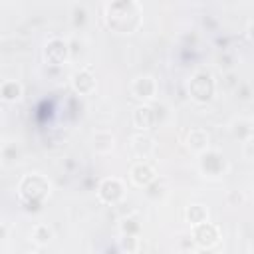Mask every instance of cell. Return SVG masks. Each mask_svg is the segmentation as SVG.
I'll list each match as a JSON object with an SVG mask.
<instances>
[{
    "label": "cell",
    "instance_id": "29",
    "mask_svg": "<svg viewBox=\"0 0 254 254\" xmlns=\"http://www.w3.org/2000/svg\"><path fill=\"white\" fill-rule=\"evenodd\" d=\"M22 254H36V252H22Z\"/></svg>",
    "mask_w": 254,
    "mask_h": 254
},
{
    "label": "cell",
    "instance_id": "13",
    "mask_svg": "<svg viewBox=\"0 0 254 254\" xmlns=\"http://www.w3.org/2000/svg\"><path fill=\"white\" fill-rule=\"evenodd\" d=\"M155 149V141L149 133H137L131 137V151L137 159H147Z\"/></svg>",
    "mask_w": 254,
    "mask_h": 254
},
{
    "label": "cell",
    "instance_id": "9",
    "mask_svg": "<svg viewBox=\"0 0 254 254\" xmlns=\"http://www.w3.org/2000/svg\"><path fill=\"white\" fill-rule=\"evenodd\" d=\"M131 93L135 99L143 101V103H149L155 99L157 95V79L149 73H141L137 75L133 81H131Z\"/></svg>",
    "mask_w": 254,
    "mask_h": 254
},
{
    "label": "cell",
    "instance_id": "2",
    "mask_svg": "<svg viewBox=\"0 0 254 254\" xmlns=\"http://www.w3.org/2000/svg\"><path fill=\"white\" fill-rule=\"evenodd\" d=\"M52 192V183L42 173H28L18 183V196L28 210H38Z\"/></svg>",
    "mask_w": 254,
    "mask_h": 254
},
{
    "label": "cell",
    "instance_id": "17",
    "mask_svg": "<svg viewBox=\"0 0 254 254\" xmlns=\"http://www.w3.org/2000/svg\"><path fill=\"white\" fill-rule=\"evenodd\" d=\"M22 93H24V89H22V83L20 81H16V79H8V81H4L2 85H0V97L4 99V101H18L20 97H22Z\"/></svg>",
    "mask_w": 254,
    "mask_h": 254
},
{
    "label": "cell",
    "instance_id": "22",
    "mask_svg": "<svg viewBox=\"0 0 254 254\" xmlns=\"http://www.w3.org/2000/svg\"><path fill=\"white\" fill-rule=\"evenodd\" d=\"M87 22V8L83 4H73L71 6V24L75 28H83Z\"/></svg>",
    "mask_w": 254,
    "mask_h": 254
},
{
    "label": "cell",
    "instance_id": "7",
    "mask_svg": "<svg viewBox=\"0 0 254 254\" xmlns=\"http://www.w3.org/2000/svg\"><path fill=\"white\" fill-rule=\"evenodd\" d=\"M123 196H125V185L117 177H105L97 187V198L103 204L115 206L123 200Z\"/></svg>",
    "mask_w": 254,
    "mask_h": 254
},
{
    "label": "cell",
    "instance_id": "15",
    "mask_svg": "<svg viewBox=\"0 0 254 254\" xmlns=\"http://www.w3.org/2000/svg\"><path fill=\"white\" fill-rule=\"evenodd\" d=\"M185 220L190 224V228L196 226V224H202V222L208 220V208L204 204H200V202L189 204L185 208Z\"/></svg>",
    "mask_w": 254,
    "mask_h": 254
},
{
    "label": "cell",
    "instance_id": "28",
    "mask_svg": "<svg viewBox=\"0 0 254 254\" xmlns=\"http://www.w3.org/2000/svg\"><path fill=\"white\" fill-rule=\"evenodd\" d=\"M196 254H214L212 250H204V248H198V252Z\"/></svg>",
    "mask_w": 254,
    "mask_h": 254
},
{
    "label": "cell",
    "instance_id": "1",
    "mask_svg": "<svg viewBox=\"0 0 254 254\" xmlns=\"http://www.w3.org/2000/svg\"><path fill=\"white\" fill-rule=\"evenodd\" d=\"M105 24L115 34H135L143 26V8L135 0H113L105 4Z\"/></svg>",
    "mask_w": 254,
    "mask_h": 254
},
{
    "label": "cell",
    "instance_id": "18",
    "mask_svg": "<svg viewBox=\"0 0 254 254\" xmlns=\"http://www.w3.org/2000/svg\"><path fill=\"white\" fill-rule=\"evenodd\" d=\"M32 240L38 244V246H46V244H50V240L54 238V230H52V226H48V224H44V222H38L34 228H32Z\"/></svg>",
    "mask_w": 254,
    "mask_h": 254
},
{
    "label": "cell",
    "instance_id": "5",
    "mask_svg": "<svg viewBox=\"0 0 254 254\" xmlns=\"http://www.w3.org/2000/svg\"><path fill=\"white\" fill-rule=\"evenodd\" d=\"M42 56H44V62H46L48 65H52V67L64 65V64L71 58V56H69V40L60 38V36L50 38V40L44 44Z\"/></svg>",
    "mask_w": 254,
    "mask_h": 254
},
{
    "label": "cell",
    "instance_id": "25",
    "mask_svg": "<svg viewBox=\"0 0 254 254\" xmlns=\"http://www.w3.org/2000/svg\"><path fill=\"white\" fill-rule=\"evenodd\" d=\"M228 202L234 204V206H238V204L244 202V194L238 192V190H230V192H228Z\"/></svg>",
    "mask_w": 254,
    "mask_h": 254
},
{
    "label": "cell",
    "instance_id": "27",
    "mask_svg": "<svg viewBox=\"0 0 254 254\" xmlns=\"http://www.w3.org/2000/svg\"><path fill=\"white\" fill-rule=\"evenodd\" d=\"M6 234H8V228H6V224H2V222H0V242L6 238Z\"/></svg>",
    "mask_w": 254,
    "mask_h": 254
},
{
    "label": "cell",
    "instance_id": "3",
    "mask_svg": "<svg viewBox=\"0 0 254 254\" xmlns=\"http://www.w3.org/2000/svg\"><path fill=\"white\" fill-rule=\"evenodd\" d=\"M189 97L198 103V105H206L214 99L216 93V79L208 69H196L190 79H189Z\"/></svg>",
    "mask_w": 254,
    "mask_h": 254
},
{
    "label": "cell",
    "instance_id": "16",
    "mask_svg": "<svg viewBox=\"0 0 254 254\" xmlns=\"http://www.w3.org/2000/svg\"><path fill=\"white\" fill-rule=\"evenodd\" d=\"M115 145V137L109 131H97L93 135V151L99 155H107L109 151H113Z\"/></svg>",
    "mask_w": 254,
    "mask_h": 254
},
{
    "label": "cell",
    "instance_id": "8",
    "mask_svg": "<svg viewBox=\"0 0 254 254\" xmlns=\"http://www.w3.org/2000/svg\"><path fill=\"white\" fill-rule=\"evenodd\" d=\"M190 238L192 242L198 246V248H204V250H212L218 242H220V228L212 222H202V224H196L192 226L190 230Z\"/></svg>",
    "mask_w": 254,
    "mask_h": 254
},
{
    "label": "cell",
    "instance_id": "26",
    "mask_svg": "<svg viewBox=\"0 0 254 254\" xmlns=\"http://www.w3.org/2000/svg\"><path fill=\"white\" fill-rule=\"evenodd\" d=\"M252 145H254V139H248L244 141V157L250 161L252 159Z\"/></svg>",
    "mask_w": 254,
    "mask_h": 254
},
{
    "label": "cell",
    "instance_id": "11",
    "mask_svg": "<svg viewBox=\"0 0 254 254\" xmlns=\"http://www.w3.org/2000/svg\"><path fill=\"white\" fill-rule=\"evenodd\" d=\"M129 177H131V181H133V185H135V187L145 189V187H147V185H151L159 175H157L155 167H153V165H149L147 161H137V163L131 167Z\"/></svg>",
    "mask_w": 254,
    "mask_h": 254
},
{
    "label": "cell",
    "instance_id": "6",
    "mask_svg": "<svg viewBox=\"0 0 254 254\" xmlns=\"http://www.w3.org/2000/svg\"><path fill=\"white\" fill-rule=\"evenodd\" d=\"M161 113L165 115V105H151L141 103L133 111V125L139 129V133H147L157 123H161Z\"/></svg>",
    "mask_w": 254,
    "mask_h": 254
},
{
    "label": "cell",
    "instance_id": "14",
    "mask_svg": "<svg viewBox=\"0 0 254 254\" xmlns=\"http://www.w3.org/2000/svg\"><path fill=\"white\" fill-rule=\"evenodd\" d=\"M230 135L234 137V139H238V141H248V139H252V121L250 119H246V117H238V119H234L232 123H230Z\"/></svg>",
    "mask_w": 254,
    "mask_h": 254
},
{
    "label": "cell",
    "instance_id": "10",
    "mask_svg": "<svg viewBox=\"0 0 254 254\" xmlns=\"http://www.w3.org/2000/svg\"><path fill=\"white\" fill-rule=\"evenodd\" d=\"M95 75H93V71H91V67L89 65H85V67H79V69H75L73 73H71V89L75 91V93H79V95H89V93H93L95 91Z\"/></svg>",
    "mask_w": 254,
    "mask_h": 254
},
{
    "label": "cell",
    "instance_id": "12",
    "mask_svg": "<svg viewBox=\"0 0 254 254\" xmlns=\"http://www.w3.org/2000/svg\"><path fill=\"white\" fill-rule=\"evenodd\" d=\"M185 143H187V149H189V151L200 155V153H204L206 149H210V135H208V131H204V129H200V127H194V129L189 131Z\"/></svg>",
    "mask_w": 254,
    "mask_h": 254
},
{
    "label": "cell",
    "instance_id": "20",
    "mask_svg": "<svg viewBox=\"0 0 254 254\" xmlns=\"http://www.w3.org/2000/svg\"><path fill=\"white\" fill-rule=\"evenodd\" d=\"M145 194H147L149 198H153V200L163 198V196L167 194V181H165L163 177H157L151 185L145 187Z\"/></svg>",
    "mask_w": 254,
    "mask_h": 254
},
{
    "label": "cell",
    "instance_id": "21",
    "mask_svg": "<svg viewBox=\"0 0 254 254\" xmlns=\"http://www.w3.org/2000/svg\"><path fill=\"white\" fill-rule=\"evenodd\" d=\"M119 228H121V234L139 236V234H141V220H139L135 214H127V216H123Z\"/></svg>",
    "mask_w": 254,
    "mask_h": 254
},
{
    "label": "cell",
    "instance_id": "19",
    "mask_svg": "<svg viewBox=\"0 0 254 254\" xmlns=\"http://www.w3.org/2000/svg\"><path fill=\"white\" fill-rule=\"evenodd\" d=\"M20 157H22V149H20L16 143H8V145H4L2 151H0V161H2L4 165H14V163L20 161Z\"/></svg>",
    "mask_w": 254,
    "mask_h": 254
},
{
    "label": "cell",
    "instance_id": "24",
    "mask_svg": "<svg viewBox=\"0 0 254 254\" xmlns=\"http://www.w3.org/2000/svg\"><path fill=\"white\" fill-rule=\"evenodd\" d=\"M236 93H238V97L242 101H248L250 99V85L248 83H238L236 85Z\"/></svg>",
    "mask_w": 254,
    "mask_h": 254
},
{
    "label": "cell",
    "instance_id": "4",
    "mask_svg": "<svg viewBox=\"0 0 254 254\" xmlns=\"http://www.w3.org/2000/svg\"><path fill=\"white\" fill-rule=\"evenodd\" d=\"M198 171L208 179H220L228 171V161L220 151L206 149L204 153L198 155Z\"/></svg>",
    "mask_w": 254,
    "mask_h": 254
},
{
    "label": "cell",
    "instance_id": "23",
    "mask_svg": "<svg viewBox=\"0 0 254 254\" xmlns=\"http://www.w3.org/2000/svg\"><path fill=\"white\" fill-rule=\"evenodd\" d=\"M139 246H141L139 236H127V234H121V238H119V248H121L123 252L133 254V252L139 250Z\"/></svg>",
    "mask_w": 254,
    "mask_h": 254
}]
</instances>
